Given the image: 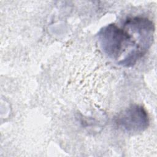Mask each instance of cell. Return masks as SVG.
<instances>
[{"instance_id": "obj_1", "label": "cell", "mask_w": 157, "mask_h": 157, "mask_svg": "<svg viewBox=\"0 0 157 157\" xmlns=\"http://www.w3.org/2000/svg\"><path fill=\"white\" fill-rule=\"evenodd\" d=\"M98 41L104 53L111 58H118L130 45L135 47L134 51L142 56L144 55L128 31L115 24L108 25L99 31Z\"/></svg>"}, {"instance_id": "obj_2", "label": "cell", "mask_w": 157, "mask_h": 157, "mask_svg": "<svg viewBox=\"0 0 157 157\" xmlns=\"http://www.w3.org/2000/svg\"><path fill=\"white\" fill-rule=\"evenodd\" d=\"M117 119V123L124 130L130 132L143 131L148 126L149 118L145 109L139 105H132L122 113Z\"/></svg>"}, {"instance_id": "obj_3", "label": "cell", "mask_w": 157, "mask_h": 157, "mask_svg": "<svg viewBox=\"0 0 157 157\" xmlns=\"http://www.w3.org/2000/svg\"><path fill=\"white\" fill-rule=\"evenodd\" d=\"M124 26L138 35V44L145 53L153 40L155 27L153 22L146 18L134 17L128 18L124 23Z\"/></svg>"}]
</instances>
